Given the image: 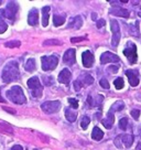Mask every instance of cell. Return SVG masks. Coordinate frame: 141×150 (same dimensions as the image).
I'll return each mask as SVG.
<instances>
[{"label":"cell","instance_id":"4","mask_svg":"<svg viewBox=\"0 0 141 150\" xmlns=\"http://www.w3.org/2000/svg\"><path fill=\"white\" fill-rule=\"evenodd\" d=\"M41 63L43 71H53L59 64V57L56 55L42 56Z\"/></svg>","mask_w":141,"mask_h":150},{"label":"cell","instance_id":"38","mask_svg":"<svg viewBox=\"0 0 141 150\" xmlns=\"http://www.w3.org/2000/svg\"><path fill=\"white\" fill-rule=\"evenodd\" d=\"M86 38L85 37H80V38H72L70 39V41L73 43H77V42H80V41H84Z\"/></svg>","mask_w":141,"mask_h":150},{"label":"cell","instance_id":"25","mask_svg":"<svg viewBox=\"0 0 141 150\" xmlns=\"http://www.w3.org/2000/svg\"><path fill=\"white\" fill-rule=\"evenodd\" d=\"M123 107H125V104H123V102L119 100V102H116V103L114 104L113 106H111V108H110V110H109V112H120V110H122V109H123Z\"/></svg>","mask_w":141,"mask_h":150},{"label":"cell","instance_id":"6","mask_svg":"<svg viewBox=\"0 0 141 150\" xmlns=\"http://www.w3.org/2000/svg\"><path fill=\"white\" fill-rule=\"evenodd\" d=\"M94 83V79L93 76L88 73H84L80 76V79L74 82V89L75 91H80L84 85H90Z\"/></svg>","mask_w":141,"mask_h":150},{"label":"cell","instance_id":"42","mask_svg":"<svg viewBox=\"0 0 141 150\" xmlns=\"http://www.w3.org/2000/svg\"><path fill=\"white\" fill-rule=\"evenodd\" d=\"M11 150H23V148H22L21 146H19V145H16V146H13V147L11 148Z\"/></svg>","mask_w":141,"mask_h":150},{"label":"cell","instance_id":"33","mask_svg":"<svg viewBox=\"0 0 141 150\" xmlns=\"http://www.w3.org/2000/svg\"><path fill=\"white\" fill-rule=\"evenodd\" d=\"M68 103H70V107L73 108V109H76V108L78 107V100L75 98H68Z\"/></svg>","mask_w":141,"mask_h":150},{"label":"cell","instance_id":"2","mask_svg":"<svg viewBox=\"0 0 141 150\" xmlns=\"http://www.w3.org/2000/svg\"><path fill=\"white\" fill-rule=\"evenodd\" d=\"M8 99H10L12 103L16 104H24L27 102V98H25V95H24L23 91L20 86H13L6 93Z\"/></svg>","mask_w":141,"mask_h":150},{"label":"cell","instance_id":"47","mask_svg":"<svg viewBox=\"0 0 141 150\" xmlns=\"http://www.w3.org/2000/svg\"><path fill=\"white\" fill-rule=\"evenodd\" d=\"M0 4H1V1H0Z\"/></svg>","mask_w":141,"mask_h":150},{"label":"cell","instance_id":"20","mask_svg":"<svg viewBox=\"0 0 141 150\" xmlns=\"http://www.w3.org/2000/svg\"><path fill=\"white\" fill-rule=\"evenodd\" d=\"M50 7L49 6H45V7H43L42 8V25L43 27H47V24H49V18H50Z\"/></svg>","mask_w":141,"mask_h":150},{"label":"cell","instance_id":"46","mask_svg":"<svg viewBox=\"0 0 141 150\" xmlns=\"http://www.w3.org/2000/svg\"><path fill=\"white\" fill-rule=\"evenodd\" d=\"M139 17H141V12H139Z\"/></svg>","mask_w":141,"mask_h":150},{"label":"cell","instance_id":"41","mask_svg":"<svg viewBox=\"0 0 141 150\" xmlns=\"http://www.w3.org/2000/svg\"><path fill=\"white\" fill-rule=\"evenodd\" d=\"M108 71L109 72H113V73H116L118 71V66H110L108 69Z\"/></svg>","mask_w":141,"mask_h":150},{"label":"cell","instance_id":"17","mask_svg":"<svg viewBox=\"0 0 141 150\" xmlns=\"http://www.w3.org/2000/svg\"><path fill=\"white\" fill-rule=\"evenodd\" d=\"M109 13L119 16L122 18H129V11L127 9H123V8H119V7H114L113 9L109 10Z\"/></svg>","mask_w":141,"mask_h":150},{"label":"cell","instance_id":"16","mask_svg":"<svg viewBox=\"0 0 141 150\" xmlns=\"http://www.w3.org/2000/svg\"><path fill=\"white\" fill-rule=\"evenodd\" d=\"M39 22V11L35 8H33L31 11H30V13H29V17H28V23L30 25H37Z\"/></svg>","mask_w":141,"mask_h":150},{"label":"cell","instance_id":"12","mask_svg":"<svg viewBox=\"0 0 141 150\" xmlns=\"http://www.w3.org/2000/svg\"><path fill=\"white\" fill-rule=\"evenodd\" d=\"M64 63L67 65H73L75 63V50L74 49H68L64 54V59H63Z\"/></svg>","mask_w":141,"mask_h":150},{"label":"cell","instance_id":"14","mask_svg":"<svg viewBox=\"0 0 141 150\" xmlns=\"http://www.w3.org/2000/svg\"><path fill=\"white\" fill-rule=\"evenodd\" d=\"M83 25V19L80 18V16H76L70 20V22L67 24L68 29H74V30H78Z\"/></svg>","mask_w":141,"mask_h":150},{"label":"cell","instance_id":"11","mask_svg":"<svg viewBox=\"0 0 141 150\" xmlns=\"http://www.w3.org/2000/svg\"><path fill=\"white\" fill-rule=\"evenodd\" d=\"M126 75H127L129 83L131 86H137L139 84V73L136 70H128L126 71Z\"/></svg>","mask_w":141,"mask_h":150},{"label":"cell","instance_id":"22","mask_svg":"<svg viewBox=\"0 0 141 150\" xmlns=\"http://www.w3.org/2000/svg\"><path fill=\"white\" fill-rule=\"evenodd\" d=\"M92 137H93V139L96 141H99L103 139L104 137V132L102 129H99L98 127H95L94 129H93V132H92Z\"/></svg>","mask_w":141,"mask_h":150},{"label":"cell","instance_id":"35","mask_svg":"<svg viewBox=\"0 0 141 150\" xmlns=\"http://www.w3.org/2000/svg\"><path fill=\"white\" fill-rule=\"evenodd\" d=\"M43 81H44L45 85H53V83H54L52 76H49V77H47V76H43Z\"/></svg>","mask_w":141,"mask_h":150},{"label":"cell","instance_id":"43","mask_svg":"<svg viewBox=\"0 0 141 150\" xmlns=\"http://www.w3.org/2000/svg\"><path fill=\"white\" fill-rule=\"evenodd\" d=\"M0 103H5V98L1 96V94H0Z\"/></svg>","mask_w":141,"mask_h":150},{"label":"cell","instance_id":"45","mask_svg":"<svg viewBox=\"0 0 141 150\" xmlns=\"http://www.w3.org/2000/svg\"><path fill=\"white\" fill-rule=\"evenodd\" d=\"M138 149L141 150V144H139V145H138Z\"/></svg>","mask_w":141,"mask_h":150},{"label":"cell","instance_id":"31","mask_svg":"<svg viewBox=\"0 0 141 150\" xmlns=\"http://www.w3.org/2000/svg\"><path fill=\"white\" fill-rule=\"evenodd\" d=\"M127 126H128V119L126 117L121 118V119L119 120V128L122 129V130H126V129H127Z\"/></svg>","mask_w":141,"mask_h":150},{"label":"cell","instance_id":"26","mask_svg":"<svg viewBox=\"0 0 141 150\" xmlns=\"http://www.w3.org/2000/svg\"><path fill=\"white\" fill-rule=\"evenodd\" d=\"M0 131L7 132V134H9V135H12V134H13L12 127L10 126V125H8V124H0Z\"/></svg>","mask_w":141,"mask_h":150},{"label":"cell","instance_id":"1","mask_svg":"<svg viewBox=\"0 0 141 150\" xmlns=\"http://www.w3.org/2000/svg\"><path fill=\"white\" fill-rule=\"evenodd\" d=\"M19 65L17 61H10L7 63L2 71V81L5 83H11L19 79Z\"/></svg>","mask_w":141,"mask_h":150},{"label":"cell","instance_id":"8","mask_svg":"<svg viewBox=\"0 0 141 150\" xmlns=\"http://www.w3.org/2000/svg\"><path fill=\"white\" fill-rule=\"evenodd\" d=\"M110 28L113 31V39H111V44L113 47H117L119 40H120V29L119 23L116 20H110Z\"/></svg>","mask_w":141,"mask_h":150},{"label":"cell","instance_id":"19","mask_svg":"<svg viewBox=\"0 0 141 150\" xmlns=\"http://www.w3.org/2000/svg\"><path fill=\"white\" fill-rule=\"evenodd\" d=\"M65 117L70 122H74L77 118V112L73 108H65Z\"/></svg>","mask_w":141,"mask_h":150},{"label":"cell","instance_id":"21","mask_svg":"<svg viewBox=\"0 0 141 150\" xmlns=\"http://www.w3.org/2000/svg\"><path fill=\"white\" fill-rule=\"evenodd\" d=\"M118 138L122 141V144L127 148L131 147L132 142H133V137L131 135H120V136H118Z\"/></svg>","mask_w":141,"mask_h":150},{"label":"cell","instance_id":"5","mask_svg":"<svg viewBox=\"0 0 141 150\" xmlns=\"http://www.w3.org/2000/svg\"><path fill=\"white\" fill-rule=\"evenodd\" d=\"M123 54L128 57V61L130 64H136L138 61V54H137V47L136 44L129 42L127 44L126 49L123 50Z\"/></svg>","mask_w":141,"mask_h":150},{"label":"cell","instance_id":"10","mask_svg":"<svg viewBox=\"0 0 141 150\" xmlns=\"http://www.w3.org/2000/svg\"><path fill=\"white\" fill-rule=\"evenodd\" d=\"M119 62V56L110 53V52H105L100 55V63L102 64H106V63H116Z\"/></svg>","mask_w":141,"mask_h":150},{"label":"cell","instance_id":"40","mask_svg":"<svg viewBox=\"0 0 141 150\" xmlns=\"http://www.w3.org/2000/svg\"><path fill=\"white\" fill-rule=\"evenodd\" d=\"M2 109H4V110H7V112H10V114H16V110H14V109H11V108H9V107H5V106H4Z\"/></svg>","mask_w":141,"mask_h":150},{"label":"cell","instance_id":"13","mask_svg":"<svg viewBox=\"0 0 141 150\" xmlns=\"http://www.w3.org/2000/svg\"><path fill=\"white\" fill-rule=\"evenodd\" d=\"M82 60L85 67H90L94 63V55L90 51H85L82 55Z\"/></svg>","mask_w":141,"mask_h":150},{"label":"cell","instance_id":"34","mask_svg":"<svg viewBox=\"0 0 141 150\" xmlns=\"http://www.w3.org/2000/svg\"><path fill=\"white\" fill-rule=\"evenodd\" d=\"M99 85L105 89H108L109 88V83L108 81L106 80V79H102V80L99 81Z\"/></svg>","mask_w":141,"mask_h":150},{"label":"cell","instance_id":"36","mask_svg":"<svg viewBox=\"0 0 141 150\" xmlns=\"http://www.w3.org/2000/svg\"><path fill=\"white\" fill-rule=\"evenodd\" d=\"M130 114H131V116L135 118V119H138L139 116H140V110H139V109H132L131 112H130Z\"/></svg>","mask_w":141,"mask_h":150},{"label":"cell","instance_id":"39","mask_svg":"<svg viewBox=\"0 0 141 150\" xmlns=\"http://www.w3.org/2000/svg\"><path fill=\"white\" fill-rule=\"evenodd\" d=\"M104 25H105V20H104V19H100V20L97 21V28L98 29H100L102 27H104Z\"/></svg>","mask_w":141,"mask_h":150},{"label":"cell","instance_id":"9","mask_svg":"<svg viewBox=\"0 0 141 150\" xmlns=\"http://www.w3.org/2000/svg\"><path fill=\"white\" fill-rule=\"evenodd\" d=\"M18 4L17 2H13V1H10L8 6H7V9L6 10H0V14L2 17H7L9 19H12L14 17V14L17 13L18 11Z\"/></svg>","mask_w":141,"mask_h":150},{"label":"cell","instance_id":"28","mask_svg":"<svg viewBox=\"0 0 141 150\" xmlns=\"http://www.w3.org/2000/svg\"><path fill=\"white\" fill-rule=\"evenodd\" d=\"M114 85H115V87L117 89H122L123 88V86H125V82H123V79L122 77H118L115 80L114 82Z\"/></svg>","mask_w":141,"mask_h":150},{"label":"cell","instance_id":"30","mask_svg":"<svg viewBox=\"0 0 141 150\" xmlns=\"http://www.w3.org/2000/svg\"><path fill=\"white\" fill-rule=\"evenodd\" d=\"M62 42L61 41H59V40H47V41H44L43 43V45H45V47H50V45H61Z\"/></svg>","mask_w":141,"mask_h":150},{"label":"cell","instance_id":"44","mask_svg":"<svg viewBox=\"0 0 141 150\" xmlns=\"http://www.w3.org/2000/svg\"><path fill=\"white\" fill-rule=\"evenodd\" d=\"M92 19H93V20H95V19H96V13L92 14Z\"/></svg>","mask_w":141,"mask_h":150},{"label":"cell","instance_id":"27","mask_svg":"<svg viewBox=\"0 0 141 150\" xmlns=\"http://www.w3.org/2000/svg\"><path fill=\"white\" fill-rule=\"evenodd\" d=\"M129 29H130V31H131L130 33H131L132 35H135V37H137V38L140 37V33H139V23H138V22H135L133 25H130Z\"/></svg>","mask_w":141,"mask_h":150},{"label":"cell","instance_id":"29","mask_svg":"<svg viewBox=\"0 0 141 150\" xmlns=\"http://www.w3.org/2000/svg\"><path fill=\"white\" fill-rule=\"evenodd\" d=\"M90 119L88 116H83L82 122H80V127H82L83 129H86V128L88 127V125H90Z\"/></svg>","mask_w":141,"mask_h":150},{"label":"cell","instance_id":"37","mask_svg":"<svg viewBox=\"0 0 141 150\" xmlns=\"http://www.w3.org/2000/svg\"><path fill=\"white\" fill-rule=\"evenodd\" d=\"M7 29H8V24L6 22H0V34L5 32Z\"/></svg>","mask_w":141,"mask_h":150},{"label":"cell","instance_id":"24","mask_svg":"<svg viewBox=\"0 0 141 150\" xmlns=\"http://www.w3.org/2000/svg\"><path fill=\"white\" fill-rule=\"evenodd\" d=\"M35 60L34 59H29L27 63H25V71H28V72H34L35 71Z\"/></svg>","mask_w":141,"mask_h":150},{"label":"cell","instance_id":"3","mask_svg":"<svg viewBox=\"0 0 141 150\" xmlns=\"http://www.w3.org/2000/svg\"><path fill=\"white\" fill-rule=\"evenodd\" d=\"M28 87L32 91V96L35 98H40L42 96L43 87L38 76H33L28 81Z\"/></svg>","mask_w":141,"mask_h":150},{"label":"cell","instance_id":"7","mask_svg":"<svg viewBox=\"0 0 141 150\" xmlns=\"http://www.w3.org/2000/svg\"><path fill=\"white\" fill-rule=\"evenodd\" d=\"M41 108L44 112L47 114H54L61 108V102L60 100H50L45 102L41 105Z\"/></svg>","mask_w":141,"mask_h":150},{"label":"cell","instance_id":"18","mask_svg":"<svg viewBox=\"0 0 141 150\" xmlns=\"http://www.w3.org/2000/svg\"><path fill=\"white\" fill-rule=\"evenodd\" d=\"M114 122H115V116H114L113 112H109L108 114H107L106 118L102 119V124H103L104 126L106 127L107 129H110V128L113 127Z\"/></svg>","mask_w":141,"mask_h":150},{"label":"cell","instance_id":"23","mask_svg":"<svg viewBox=\"0 0 141 150\" xmlns=\"http://www.w3.org/2000/svg\"><path fill=\"white\" fill-rule=\"evenodd\" d=\"M53 22L55 27H60L62 24L65 22V16H62V14H55L54 18H53Z\"/></svg>","mask_w":141,"mask_h":150},{"label":"cell","instance_id":"15","mask_svg":"<svg viewBox=\"0 0 141 150\" xmlns=\"http://www.w3.org/2000/svg\"><path fill=\"white\" fill-rule=\"evenodd\" d=\"M70 77H72V74L67 69H64L63 71H61V73L59 74V82L62 83V84H65L67 85L70 83Z\"/></svg>","mask_w":141,"mask_h":150},{"label":"cell","instance_id":"32","mask_svg":"<svg viewBox=\"0 0 141 150\" xmlns=\"http://www.w3.org/2000/svg\"><path fill=\"white\" fill-rule=\"evenodd\" d=\"M7 47H19L21 45V42L20 41H9L5 44Z\"/></svg>","mask_w":141,"mask_h":150}]
</instances>
